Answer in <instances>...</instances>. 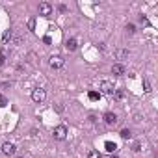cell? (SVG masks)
Returning <instances> with one entry per match:
<instances>
[{"label":"cell","mask_w":158,"mask_h":158,"mask_svg":"<svg viewBox=\"0 0 158 158\" xmlns=\"http://www.w3.org/2000/svg\"><path fill=\"white\" fill-rule=\"evenodd\" d=\"M52 136H54V139L63 141V139L67 138V127H65V125H58V127L52 130Z\"/></svg>","instance_id":"cell-1"},{"label":"cell","mask_w":158,"mask_h":158,"mask_svg":"<svg viewBox=\"0 0 158 158\" xmlns=\"http://www.w3.org/2000/svg\"><path fill=\"white\" fill-rule=\"evenodd\" d=\"M48 65H50L52 69H61V67L65 65V60H63L61 56L54 54V56H50V58H48Z\"/></svg>","instance_id":"cell-2"},{"label":"cell","mask_w":158,"mask_h":158,"mask_svg":"<svg viewBox=\"0 0 158 158\" xmlns=\"http://www.w3.org/2000/svg\"><path fill=\"white\" fill-rule=\"evenodd\" d=\"M45 99H47V93H45L43 88H35V89L32 91V101H34V102H43Z\"/></svg>","instance_id":"cell-3"},{"label":"cell","mask_w":158,"mask_h":158,"mask_svg":"<svg viewBox=\"0 0 158 158\" xmlns=\"http://www.w3.org/2000/svg\"><path fill=\"white\" fill-rule=\"evenodd\" d=\"M114 91H115V88H114V84H112V82H108V80L101 82V91H99V93H104V95H114Z\"/></svg>","instance_id":"cell-4"},{"label":"cell","mask_w":158,"mask_h":158,"mask_svg":"<svg viewBox=\"0 0 158 158\" xmlns=\"http://www.w3.org/2000/svg\"><path fill=\"white\" fill-rule=\"evenodd\" d=\"M50 13H52V6L48 2H41L39 4V15L41 17H48Z\"/></svg>","instance_id":"cell-5"},{"label":"cell","mask_w":158,"mask_h":158,"mask_svg":"<svg viewBox=\"0 0 158 158\" xmlns=\"http://www.w3.org/2000/svg\"><path fill=\"white\" fill-rule=\"evenodd\" d=\"M15 145L11 143V141H6V143H2V152L6 154V156H13L15 154Z\"/></svg>","instance_id":"cell-6"},{"label":"cell","mask_w":158,"mask_h":158,"mask_svg":"<svg viewBox=\"0 0 158 158\" xmlns=\"http://www.w3.org/2000/svg\"><path fill=\"white\" fill-rule=\"evenodd\" d=\"M112 74H114V76H123V74H125V65L114 63V65H112Z\"/></svg>","instance_id":"cell-7"},{"label":"cell","mask_w":158,"mask_h":158,"mask_svg":"<svg viewBox=\"0 0 158 158\" xmlns=\"http://www.w3.org/2000/svg\"><path fill=\"white\" fill-rule=\"evenodd\" d=\"M104 123L110 125V127H112V125H117V115L112 114V112H106V114H104Z\"/></svg>","instance_id":"cell-8"},{"label":"cell","mask_w":158,"mask_h":158,"mask_svg":"<svg viewBox=\"0 0 158 158\" xmlns=\"http://www.w3.org/2000/svg\"><path fill=\"white\" fill-rule=\"evenodd\" d=\"M65 48H67L69 52H74V50L78 48V41H76L74 37H71V39H67V41H65Z\"/></svg>","instance_id":"cell-9"},{"label":"cell","mask_w":158,"mask_h":158,"mask_svg":"<svg viewBox=\"0 0 158 158\" xmlns=\"http://www.w3.org/2000/svg\"><path fill=\"white\" fill-rule=\"evenodd\" d=\"M128 54H130V52H128L127 48H117V50H115V58H117V60H127Z\"/></svg>","instance_id":"cell-10"},{"label":"cell","mask_w":158,"mask_h":158,"mask_svg":"<svg viewBox=\"0 0 158 158\" xmlns=\"http://www.w3.org/2000/svg\"><path fill=\"white\" fill-rule=\"evenodd\" d=\"M11 37H13V30H6L4 35H2V45H8L11 41Z\"/></svg>","instance_id":"cell-11"},{"label":"cell","mask_w":158,"mask_h":158,"mask_svg":"<svg viewBox=\"0 0 158 158\" xmlns=\"http://www.w3.org/2000/svg\"><path fill=\"white\" fill-rule=\"evenodd\" d=\"M104 147H106V151H108V152H112V154L117 151V145H115L114 141H106V143H104Z\"/></svg>","instance_id":"cell-12"},{"label":"cell","mask_w":158,"mask_h":158,"mask_svg":"<svg viewBox=\"0 0 158 158\" xmlns=\"http://www.w3.org/2000/svg\"><path fill=\"white\" fill-rule=\"evenodd\" d=\"M114 99H115V101H123V99H125V91H123V89L114 91Z\"/></svg>","instance_id":"cell-13"},{"label":"cell","mask_w":158,"mask_h":158,"mask_svg":"<svg viewBox=\"0 0 158 158\" xmlns=\"http://www.w3.org/2000/svg\"><path fill=\"white\" fill-rule=\"evenodd\" d=\"M119 134H121V138H123V139H130V138H132V132H130L128 128H123Z\"/></svg>","instance_id":"cell-14"},{"label":"cell","mask_w":158,"mask_h":158,"mask_svg":"<svg viewBox=\"0 0 158 158\" xmlns=\"http://www.w3.org/2000/svg\"><path fill=\"white\" fill-rule=\"evenodd\" d=\"M88 97H89V101H99V99H101V93H99V91H89Z\"/></svg>","instance_id":"cell-15"},{"label":"cell","mask_w":158,"mask_h":158,"mask_svg":"<svg viewBox=\"0 0 158 158\" xmlns=\"http://www.w3.org/2000/svg\"><path fill=\"white\" fill-rule=\"evenodd\" d=\"M88 158H102V156H101L99 151H89V152H88Z\"/></svg>","instance_id":"cell-16"},{"label":"cell","mask_w":158,"mask_h":158,"mask_svg":"<svg viewBox=\"0 0 158 158\" xmlns=\"http://www.w3.org/2000/svg\"><path fill=\"white\" fill-rule=\"evenodd\" d=\"M143 89H145V91H147V93H149V91H151V82H149V80H147V78H143Z\"/></svg>","instance_id":"cell-17"},{"label":"cell","mask_w":158,"mask_h":158,"mask_svg":"<svg viewBox=\"0 0 158 158\" xmlns=\"http://www.w3.org/2000/svg\"><path fill=\"white\" fill-rule=\"evenodd\" d=\"M28 30H32V32L35 30V19H34V17H32L30 21H28Z\"/></svg>","instance_id":"cell-18"},{"label":"cell","mask_w":158,"mask_h":158,"mask_svg":"<svg viewBox=\"0 0 158 158\" xmlns=\"http://www.w3.org/2000/svg\"><path fill=\"white\" fill-rule=\"evenodd\" d=\"M127 32H128V34H134V32H136V26H134V24H127Z\"/></svg>","instance_id":"cell-19"},{"label":"cell","mask_w":158,"mask_h":158,"mask_svg":"<svg viewBox=\"0 0 158 158\" xmlns=\"http://www.w3.org/2000/svg\"><path fill=\"white\" fill-rule=\"evenodd\" d=\"M4 63H6V56H4V54H2V52H0V67H2V65H4Z\"/></svg>","instance_id":"cell-20"},{"label":"cell","mask_w":158,"mask_h":158,"mask_svg":"<svg viewBox=\"0 0 158 158\" xmlns=\"http://www.w3.org/2000/svg\"><path fill=\"white\" fill-rule=\"evenodd\" d=\"M8 104V101H6V97H2V95H0V106H6Z\"/></svg>","instance_id":"cell-21"},{"label":"cell","mask_w":158,"mask_h":158,"mask_svg":"<svg viewBox=\"0 0 158 158\" xmlns=\"http://www.w3.org/2000/svg\"><path fill=\"white\" fill-rule=\"evenodd\" d=\"M110 158H119V156H115V154H112V156H110Z\"/></svg>","instance_id":"cell-22"},{"label":"cell","mask_w":158,"mask_h":158,"mask_svg":"<svg viewBox=\"0 0 158 158\" xmlns=\"http://www.w3.org/2000/svg\"><path fill=\"white\" fill-rule=\"evenodd\" d=\"M17 158H30V156H17Z\"/></svg>","instance_id":"cell-23"}]
</instances>
